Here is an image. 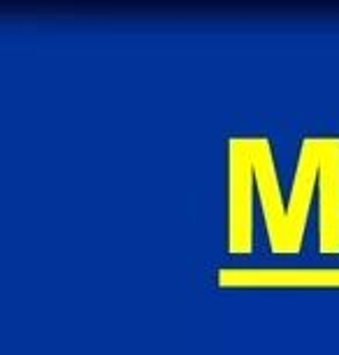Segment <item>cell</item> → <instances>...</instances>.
Listing matches in <instances>:
<instances>
[]
</instances>
